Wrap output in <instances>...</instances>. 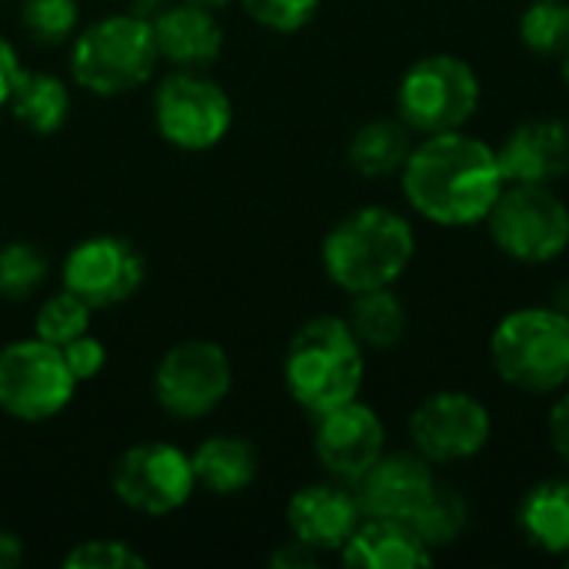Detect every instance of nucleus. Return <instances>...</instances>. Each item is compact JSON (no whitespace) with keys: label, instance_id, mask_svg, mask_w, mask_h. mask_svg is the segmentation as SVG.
I'll list each match as a JSON object with an SVG mask.
<instances>
[{"label":"nucleus","instance_id":"f3484780","mask_svg":"<svg viewBox=\"0 0 569 569\" xmlns=\"http://www.w3.org/2000/svg\"><path fill=\"white\" fill-rule=\"evenodd\" d=\"M497 160L507 183H560L569 177V123L557 117L517 123L497 147Z\"/></svg>","mask_w":569,"mask_h":569},{"label":"nucleus","instance_id":"c9c22d12","mask_svg":"<svg viewBox=\"0 0 569 569\" xmlns=\"http://www.w3.org/2000/svg\"><path fill=\"white\" fill-rule=\"evenodd\" d=\"M23 563V540L0 527V569H13Z\"/></svg>","mask_w":569,"mask_h":569},{"label":"nucleus","instance_id":"f03ea898","mask_svg":"<svg viewBox=\"0 0 569 569\" xmlns=\"http://www.w3.org/2000/svg\"><path fill=\"white\" fill-rule=\"evenodd\" d=\"M417 257V230L393 207H357L340 217L320 247L323 273L343 293L397 287Z\"/></svg>","mask_w":569,"mask_h":569},{"label":"nucleus","instance_id":"423d86ee","mask_svg":"<svg viewBox=\"0 0 569 569\" xmlns=\"http://www.w3.org/2000/svg\"><path fill=\"white\" fill-rule=\"evenodd\" d=\"M483 87L477 70L457 53H427L413 60L397 83V117L420 137L463 130Z\"/></svg>","mask_w":569,"mask_h":569},{"label":"nucleus","instance_id":"72a5a7b5","mask_svg":"<svg viewBox=\"0 0 569 569\" xmlns=\"http://www.w3.org/2000/svg\"><path fill=\"white\" fill-rule=\"evenodd\" d=\"M20 53H17V47L0 33V110L7 107V100H10V93H13V83H17V77H20Z\"/></svg>","mask_w":569,"mask_h":569},{"label":"nucleus","instance_id":"2f4dec72","mask_svg":"<svg viewBox=\"0 0 569 569\" xmlns=\"http://www.w3.org/2000/svg\"><path fill=\"white\" fill-rule=\"evenodd\" d=\"M60 350H63V360H67L70 373L77 377V383H87V380L100 377L103 367H107V347H103V340L93 337L90 330H87L83 337L70 340V343L60 347Z\"/></svg>","mask_w":569,"mask_h":569},{"label":"nucleus","instance_id":"ddd939ff","mask_svg":"<svg viewBox=\"0 0 569 569\" xmlns=\"http://www.w3.org/2000/svg\"><path fill=\"white\" fill-rule=\"evenodd\" d=\"M147 277L140 250L113 233H93L73 243L60 263V280L70 293L87 300L93 310L117 307L130 300Z\"/></svg>","mask_w":569,"mask_h":569},{"label":"nucleus","instance_id":"6e6552de","mask_svg":"<svg viewBox=\"0 0 569 569\" xmlns=\"http://www.w3.org/2000/svg\"><path fill=\"white\" fill-rule=\"evenodd\" d=\"M77 387L80 383L70 373L60 347L40 337L0 347V413L10 420H53L70 407Z\"/></svg>","mask_w":569,"mask_h":569},{"label":"nucleus","instance_id":"5701e85b","mask_svg":"<svg viewBox=\"0 0 569 569\" xmlns=\"http://www.w3.org/2000/svg\"><path fill=\"white\" fill-rule=\"evenodd\" d=\"M70 103H73L70 87L60 77L43 73V70H20V77L13 83V93L7 100V110L30 133L50 137L67 123Z\"/></svg>","mask_w":569,"mask_h":569},{"label":"nucleus","instance_id":"a878e982","mask_svg":"<svg viewBox=\"0 0 569 569\" xmlns=\"http://www.w3.org/2000/svg\"><path fill=\"white\" fill-rule=\"evenodd\" d=\"M517 30L530 53L560 60L569 50V0H530Z\"/></svg>","mask_w":569,"mask_h":569},{"label":"nucleus","instance_id":"9b49d317","mask_svg":"<svg viewBox=\"0 0 569 569\" xmlns=\"http://www.w3.org/2000/svg\"><path fill=\"white\" fill-rule=\"evenodd\" d=\"M233 387V363L213 340H183L170 347L153 373L157 403L177 420L210 417Z\"/></svg>","mask_w":569,"mask_h":569},{"label":"nucleus","instance_id":"473e14b6","mask_svg":"<svg viewBox=\"0 0 569 569\" xmlns=\"http://www.w3.org/2000/svg\"><path fill=\"white\" fill-rule=\"evenodd\" d=\"M547 433H550V447L553 453L569 467V390H560V400L553 403L550 417H547Z\"/></svg>","mask_w":569,"mask_h":569},{"label":"nucleus","instance_id":"cd10ccee","mask_svg":"<svg viewBox=\"0 0 569 569\" xmlns=\"http://www.w3.org/2000/svg\"><path fill=\"white\" fill-rule=\"evenodd\" d=\"M50 273L47 253L30 240L0 243V297L3 300H27L33 297Z\"/></svg>","mask_w":569,"mask_h":569},{"label":"nucleus","instance_id":"b1692460","mask_svg":"<svg viewBox=\"0 0 569 569\" xmlns=\"http://www.w3.org/2000/svg\"><path fill=\"white\" fill-rule=\"evenodd\" d=\"M350 330L357 333V340L363 347L373 350H390L403 340L407 333V307L397 297L393 287H380V290H367V293H353L350 313H347Z\"/></svg>","mask_w":569,"mask_h":569},{"label":"nucleus","instance_id":"58836bf2","mask_svg":"<svg viewBox=\"0 0 569 569\" xmlns=\"http://www.w3.org/2000/svg\"><path fill=\"white\" fill-rule=\"evenodd\" d=\"M567 563H569V557H567Z\"/></svg>","mask_w":569,"mask_h":569},{"label":"nucleus","instance_id":"0eeeda50","mask_svg":"<svg viewBox=\"0 0 569 569\" xmlns=\"http://www.w3.org/2000/svg\"><path fill=\"white\" fill-rule=\"evenodd\" d=\"M483 223L493 247L527 267L553 263L569 250V207L543 183H507Z\"/></svg>","mask_w":569,"mask_h":569},{"label":"nucleus","instance_id":"c756f323","mask_svg":"<svg viewBox=\"0 0 569 569\" xmlns=\"http://www.w3.org/2000/svg\"><path fill=\"white\" fill-rule=\"evenodd\" d=\"M67 569H143L147 557L123 540H83L63 557Z\"/></svg>","mask_w":569,"mask_h":569},{"label":"nucleus","instance_id":"bb28decb","mask_svg":"<svg viewBox=\"0 0 569 569\" xmlns=\"http://www.w3.org/2000/svg\"><path fill=\"white\" fill-rule=\"evenodd\" d=\"M90 320H93V307L87 300H80L77 293H70L67 287H60L37 307L33 337H40L53 347H67L70 340H77L90 330Z\"/></svg>","mask_w":569,"mask_h":569},{"label":"nucleus","instance_id":"6ab92c4d","mask_svg":"<svg viewBox=\"0 0 569 569\" xmlns=\"http://www.w3.org/2000/svg\"><path fill=\"white\" fill-rule=\"evenodd\" d=\"M340 560L353 569H420L437 560V550L407 520L363 517L343 543Z\"/></svg>","mask_w":569,"mask_h":569},{"label":"nucleus","instance_id":"393cba45","mask_svg":"<svg viewBox=\"0 0 569 569\" xmlns=\"http://www.w3.org/2000/svg\"><path fill=\"white\" fill-rule=\"evenodd\" d=\"M410 523L430 543V550H443V547H453L463 537V530L470 523V503L463 500V493L457 487L437 480L430 500L423 503V510Z\"/></svg>","mask_w":569,"mask_h":569},{"label":"nucleus","instance_id":"c85d7f7f","mask_svg":"<svg viewBox=\"0 0 569 569\" xmlns=\"http://www.w3.org/2000/svg\"><path fill=\"white\" fill-rule=\"evenodd\" d=\"M20 27L40 47L67 43L80 27V0H20Z\"/></svg>","mask_w":569,"mask_h":569},{"label":"nucleus","instance_id":"412c9836","mask_svg":"<svg viewBox=\"0 0 569 569\" xmlns=\"http://www.w3.org/2000/svg\"><path fill=\"white\" fill-rule=\"evenodd\" d=\"M517 527L533 550L569 557V480L533 483L517 507Z\"/></svg>","mask_w":569,"mask_h":569},{"label":"nucleus","instance_id":"4c0bfd02","mask_svg":"<svg viewBox=\"0 0 569 569\" xmlns=\"http://www.w3.org/2000/svg\"><path fill=\"white\" fill-rule=\"evenodd\" d=\"M560 77H563V83L569 87V50L560 57Z\"/></svg>","mask_w":569,"mask_h":569},{"label":"nucleus","instance_id":"4be33fe9","mask_svg":"<svg viewBox=\"0 0 569 569\" xmlns=\"http://www.w3.org/2000/svg\"><path fill=\"white\" fill-rule=\"evenodd\" d=\"M413 150V130L400 117H377L367 120L347 143L350 167L367 180L400 177L407 157Z\"/></svg>","mask_w":569,"mask_h":569},{"label":"nucleus","instance_id":"7ed1b4c3","mask_svg":"<svg viewBox=\"0 0 569 569\" xmlns=\"http://www.w3.org/2000/svg\"><path fill=\"white\" fill-rule=\"evenodd\" d=\"M363 343L350 330L347 317L307 320L283 357V387L297 407L320 417L360 397L367 377Z\"/></svg>","mask_w":569,"mask_h":569},{"label":"nucleus","instance_id":"f704fd0d","mask_svg":"<svg viewBox=\"0 0 569 569\" xmlns=\"http://www.w3.org/2000/svg\"><path fill=\"white\" fill-rule=\"evenodd\" d=\"M320 563V553L317 550H310L307 543H300V540H290V543H283L273 557H270V567L277 569H307V567H317Z\"/></svg>","mask_w":569,"mask_h":569},{"label":"nucleus","instance_id":"7c9ffc66","mask_svg":"<svg viewBox=\"0 0 569 569\" xmlns=\"http://www.w3.org/2000/svg\"><path fill=\"white\" fill-rule=\"evenodd\" d=\"M240 3L260 27L273 33H297L317 17L323 0H240Z\"/></svg>","mask_w":569,"mask_h":569},{"label":"nucleus","instance_id":"1a4fd4ad","mask_svg":"<svg viewBox=\"0 0 569 569\" xmlns=\"http://www.w3.org/2000/svg\"><path fill=\"white\" fill-rule=\"evenodd\" d=\"M153 123L170 147L203 153L233 130V100L203 70H170L153 90Z\"/></svg>","mask_w":569,"mask_h":569},{"label":"nucleus","instance_id":"a211bd4d","mask_svg":"<svg viewBox=\"0 0 569 569\" xmlns=\"http://www.w3.org/2000/svg\"><path fill=\"white\" fill-rule=\"evenodd\" d=\"M160 60L173 70H207L223 53V27L213 10L190 0L163 3L150 20Z\"/></svg>","mask_w":569,"mask_h":569},{"label":"nucleus","instance_id":"f257e3e1","mask_svg":"<svg viewBox=\"0 0 569 569\" xmlns=\"http://www.w3.org/2000/svg\"><path fill=\"white\" fill-rule=\"evenodd\" d=\"M503 187L507 177L497 147L467 130L420 137L400 170V190L410 210L447 230L483 223Z\"/></svg>","mask_w":569,"mask_h":569},{"label":"nucleus","instance_id":"20e7f679","mask_svg":"<svg viewBox=\"0 0 569 569\" xmlns=\"http://www.w3.org/2000/svg\"><path fill=\"white\" fill-rule=\"evenodd\" d=\"M157 63L153 23L133 10L100 17L70 40V77L93 97H123L150 83Z\"/></svg>","mask_w":569,"mask_h":569},{"label":"nucleus","instance_id":"39448f33","mask_svg":"<svg viewBox=\"0 0 569 569\" xmlns=\"http://www.w3.org/2000/svg\"><path fill=\"white\" fill-rule=\"evenodd\" d=\"M490 363L520 393H560L569 383V313L560 307L510 310L490 333Z\"/></svg>","mask_w":569,"mask_h":569},{"label":"nucleus","instance_id":"f8f14e48","mask_svg":"<svg viewBox=\"0 0 569 569\" xmlns=\"http://www.w3.org/2000/svg\"><path fill=\"white\" fill-rule=\"evenodd\" d=\"M493 440L487 403L467 390H437L410 413V443L433 467L467 463Z\"/></svg>","mask_w":569,"mask_h":569},{"label":"nucleus","instance_id":"9d476101","mask_svg":"<svg viewBox=\"0 0 569 569\" xmlns=\"http://www.w3.org/2000/svg\"><path fill=\"white\" fill-rule=\"evenodd\" d=\"M110 487L127 510L143 517H170L190 503L197 493V477L187 450L147 440L120 453L110 473Z\"/></svg>","mask_w":569,"mask_h":569},{"label":"nucleus","instance_id":"2eb2a0df","mask_svg":"<svg viewBox=\"0 0 569 569\" xmlns=\"http://www.w3.org/2000/svg\"><path fill=\"white\" fill-rule=\"evenodd\" d=\"M437 467L423 460L417 450L383 453L357 483V500L363 517H390L413 520L437 487Z\"/></svg>","mask_w":569,"mask_h":569},{"label":"nucleus","instance_id":"4468645a","mask_svg":"<svg viewBox=\"0 0 569 569\" xmlns=\"http://www.w3.org/2000/svg\"><path fill=\"white\" fill-rule=\"evenodd\" d=\"M313 453L330 480L353 487L387 453V427L380 413L357 397L317 417Z\"/></svg>","mask_w":569,"mask_h":569},{"label":"nucleus","instance_id":"e433bc0d","mask_svg":"<svg viewBox=\"0 0 569 569\" xmlns=\"http://www.w3.org/2000/svg\"><path fill=\"white\" fill-rule=\"evenodd\" d=\"M190 3H197V7H207V10H223V7H230L233 0H190Z\"/></svg>","mask_w":569,"mask_h":569},{"label":"nucleus","instance_id":"aec40b11","mask_svg":"<svg viewBox=\"0 0 569 569\" xmlns=\"http://www.w3.org/2000/svg\"><path fill=\"white\" fill-rule=\"evenodd\" d=\"M193 477L197 487L213 493V497H237L243 493L257 473H260V457L257 447L243 437H230V433H217L207 437L193 453Z\"/></svg>","mask_w":569,"mask_h":569},{"label":"nucleus","instance_id":"dca6fc26","mask_svg":"<svg viewBox=\"0 0 569 569\" xmlns=\"http://www.w3.org/2000/svg\"><path fill=\"white\" fill-rule=\"evenodd\" d=\"M363 510L357 490L340 480L307 483L287 503V527L290 537L307 543L317 553H340L343 543L360 527Z\"/></svg>","mask_w":569,"mask_h":569}]
</instances>
